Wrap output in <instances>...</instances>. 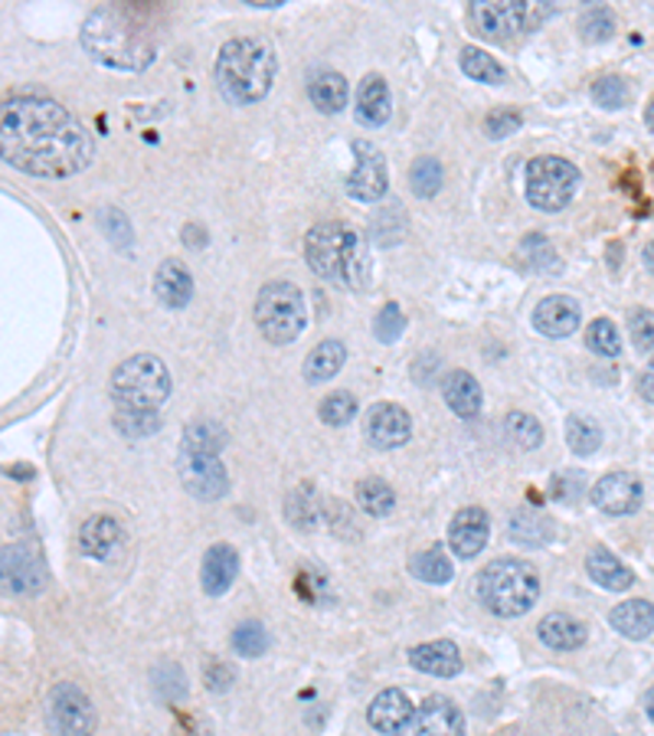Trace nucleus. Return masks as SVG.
<instances>
[{
	"label": "nucleus",
	"instance_id": "1",
	"mask_svg": "<svg viewBox=\"0 0 654 736\" xmlns=\"http://www.w3.org/2000/svg\"><path fill=\"white\" fill-rule=\"evenodd\" d=\"M3 161L30 177L62 181L95 161L89 128L59 102L43 95H13L0 115Z\"/></svg>",
	"mask_w": 654,
	"mask_h": 736
},
{
	"label": "nucleus",
	"instance_id": "2",
	"mask_svg": "<svg viewBox=\"0 0 654 736\" xmlns=\"http://www.w3.org/2000/svg\"><path fill=\"white\" fill-rule=\"evenodd\" d=\"M305 258L318 278L344 285L351 291L367 288L370 281V252L360 233L341 220H328L308 230L305 237Z\"/></svg>",
	"mask_w": 654,
	"mask_h": 736
},
{
	"label": "nucleus",
	"instance_id": "3",
	"mask_svg": "<svg viewBox=\"0 0 654 736\" xmlns=\"http://www.w3.org/2000/svg\"><path fill=\"white\" fill-rule=\"evenodd\" d=\"M278 72V56L272 43L259 36H236L222 43L217 56L219 92L236 105H252L268 95Z\"/></svg>",
	"mask_w": 654,
	"mask_h": 736
},
{
	"label": "nucleus",
	"instance_id": "4",
	"mask_svg": "<svg viewBox=\"0 0 654 736\" xmlns=\"http://www.w3.org/2000/svg\"><path fill=\"white\" fill-rule=\"evenodd\" d=\"M82 46L112 69H145L151 62V39L145 36L141 23H135L118 7L95 10L82 26Z\"/></svg>",
	"mask_w": 654,
	"mask_h": 736
},
{
	"label": "nucleus",
	"instance_id": "5",
	"mask_svg": "<svg viewBox=\"0 0 654 736\" xmlns=\"http://www.w3.org/2000/svg\"><path fill=\"white\" fill-rule=\"evenodd\" d=\"M478 599L497 619L527 616L540 599V573L517 556L494 560L478 573Z\"/></svg>",
	"mask_w": 654,
	"mask_h": 736
},
{
	"label": "nucleus",
	"instance_id": "6",
	"mask_svg": "<svg viewBox=\"0 0 654 736\" xmlns=\"http://www.w3.org/2000/svg\"><path fill=\"white\" fill-rule=\"evenodd\" d=\"M171 370L154 354H135L112 373V400L118 410H151L158 413L171 396Z\"/></svg>",
	"mask_w": 654,
	"mask_h": 736
},
{
	"label": "nucleus",
	"instance_id": "7",
	"mask_svg": "<svg viewBox=\"0 0 654 736\" xmlns=\"http://www.w3.org/2000/svg\"><path fill=\"white\" fill-rule=\"evenodd\" d=\"M305 321H308V311H305V295L298 285L285 278L262 285L255 298V324L268 344H291L295 337H301Z\"/></svg>",
	"mask_w": 654,
	"mask_h": 736
},
{
	"label": "nucleus",
	"instance_id": "8",
	"mask_svg": "<svg viewBox=\"0 0 654 736\" xmlns=\"http://www.w3.org/2000/svg\"><path fill=\"white\" fill-rule=\"evenodd\" d=\"M580 187V171L560 154H540L527 164V200L540 214L563 210Z\"/></svg>",
	"mask_w": 654,
	"mask_h": 736
},
{
	"label": "nucleus",
	"instance_id": "9",
	"mask_svg": "<svg viewBox=\"0 0 654 736\" xmlns=\"http://www.w3.org/2000/svg\"><path fill=\"white\" fill-rule=\"evenodd\" d=\"M46 711H49V721L56 727L59 736H92L95 734V708L92 701L85 698V691L79 685H56L49 691V701H46Z\"/></svg>",
	"mask_w": 654,
	"mask_h": 736
},
{
	"label": "nucleus",
	"instance_id": "10",
	"mask_svg": "<svg viewBox=\"0 0 654 736\" xmlns=\"http://www.w3.org/2000/svg\"><path fill=\"white\" fill-rule=\"evenodd\" d=\"M177 475H181L187 494H194L197 501H219L229 491L226 465L219 462V456H210V452H197V449L181 446Z\"/></svg>",
	"mask_w": 654,
	"mask_h": 736
},
{
	"label": "nucleus",
	"instance_id": "11",
	"mask_svg": "<svg viewBox=\"0 0 654 736\" xmlns=\"http://www.w3.org/2000/svg\"><path fill=\"white\" fill-rule=\"evenodd\" d=\"M527 16H530V3L524 0H474L468 7L471 26L487 39L514 36L517 30L527 26Z\"/></svg>",
	"mask_w": 654,
	"mask_h": 736
},
{
	"label": "nucleus",
	"instance_id": "12",
	"mask_svg": "<svg viewBox=\"0 0 654 736\" xmlns=\"http://www.w3.org/2000/svg\"><path fill=\"white\" fill-rule=\"evenodd\" d=\"M354 161L357 164L347 177V194L364 200V204L380 200L390 187V171H387L383 154L370 141H354Z\"/></svg>",
	"mask_w": 654,
	"mask_h": 736
},
{
	"label": "nucleus",
	"instance_id": "13",
	"mask_svg": "<svg viewBox=\"0 0 654 736\" xmlns=\"http://www.w3.org/2000/svg\"><path fill=\"white\" fill-rule=\"evenodd\" d=\"M642 482L632 472H609L593 485V504L606 514L626 517L642 507Z\"/></svg>",
	"mask_w": 654,
	"mask_h": 736
},
{
	"label": "nucleus",
	"instance_id": "14",
	"mask_svg": "<svg viewBox=\"0 0 654 736\" xmlns=\"http://www.w3.org/2000/svg\"><path fill=\"white\" fill-rule=\"evenodd\" d=\"M364 426H367V439L377 449H400L413 436V419L397 403H377V406H370Z\"/></svg>",
	"mask_w": 654,
	"mask_h": 736
},
{
	"label": "nucleus",
	"instance_id": "15",
	"mask_svg": "<svg viewBox=\"0 0 654 736\" xmlns=\"http://www.w3.org/2000/svg\"><path fill=\"white\" fill-rule=\"evenodd\" d=\"M491 537V517L484 507H461L448 524V547L461 560H474Z\"/></svg>",
	"mask_w": 654,
	"mask_h": 736
},
{
	"label": "nucleus",
	"instance_id": "16",
	"mask_svg": "<svg viewBox=\"0 0 654 736\" xmlns=\"http://www.w3.org/2000/svg\"><path fill=\"white\" fill-rule=\"evenodd\" d=\"M3 579L10 593H36L46 583L43 556L30 547H7L3 550Z\"/></svg>",
	"mask_w": 654,
	"mask_h": 736
},
{
	"label": "nucleus",
	"instance_id": "17",
	"mask_svg": "<svg viewBox=\"0 0 654 736\" xmlns=\"http://www.w3.org/2000/svg\"><path fill=\"white\" fill-rule=\"evenodd\" d=\"M367 721H370L374 731H380L383 736H397L403 734V731L416 721V711H413L410 698H406L400 688H390V691H380V694L370 701Z\"/></svg>",
	"mask_w": 654,
	"mask_h": 736
},
{
	"label": "nucleus",
	"instance_id": "18",
	"mask_svg": "<svg viewBox=\"0 0 654 736\" xmlns=\"http://www.w3.org/2000/svg\"><path fill=\"white\" fill-rule=\"evenodd\" d=\"M583 321L580 304L570 295H550L533 308V327L543 337H570Z\"/></svg>",
	"mask_w": 654,
	"mask_h": 736
},
{
	"label": "nucleus",
	"instance_id": "19",
	"mask_svg": "<svg viewBox=\"0 0 654 736\" xmlns=\"http://www.w3.org/2000/svg\"><path fill=\"white\" fill-rule=\"evenodd\" d=\"M416 736H464V714L445 694H433L416 711Z\"/></svg>",
	"mask_w": 654,
	"mask_h": 736
},
{
	"label": "nucleus",
	"instance_id": "20",
	"mask_svg": "<svg viewBox=\"0 0 654 736\" xmlns=\"http://www.w3.org/2000/svg\"><path fill=\"white\" fill-rule=\"evenodd\" d=\"M354 112L367 128H383L393 115V95L383 76L370 72L360 85H357V99H354Z\"/></svg>",
	"mask_w": 654,
	"mask_h": 736
},
{
	"label": "nucleus",
	"instance_id": "21",
	"mask_svg": "<svg viewBox=\"0 0 654 736\" xmlns=\"http://www.w3.org/2000/svg\"><path fill=\"white\" fill-rule=\"evenodd\" d=\"M239 576V553L229 543H214L200 563V586L207 596H222Z\"/></svg>",
	"mask_w": 654,
	"mask_h": 736
},
{
	"label": "nucleus",
	"instance_id": "22",
	"mask_svg": "<svg viewBox=\"0 0 654 736\" xmlns=\"http://www.w3.org/2000/svg\"><path fill=\"white\" fill-rule=\"evenodd\" d=\"M154 295L164 308H187L194 298V275L181 258H168L154 272Z\"/></svg>",
	"mask_w": 654,
	"mask_h": 736
},
{
	"label": "nucleus",
	"instance_id": "23",
	"mask_svg": "<svg viewBox=\"0 0 654 736\" xmlns=\"http://www.w3.org/2000/svg\"><path fill=\"white\" fill-rule=\"evenodd\" d=\"M122 540H125V530L108 514H95L79 527V547L92 560H108L122 547Z\"/></svg>",
	"mask_w": 654,
	"mask_h": 736
},
{
	"label": "nucleus",
	"instance_id": "24",
	"mask_svg": "<svg viewBox=\"0 0 654 736\" xmlns=\"http://www.w3.org/2000/svg\"><path fill=\"white\" fill-rule=\"evenodd\" d=\"M410 665L423 675H433V678H455L461 671V652L448 639L423 642L410 652Z\"/></svg>",
	"mask_w": 654,
	"mask_h": 736
},
{
	"label": "nucleus",
	"instance_id": "25",
	"mask_svg": "<svg viewBox=\"0 0 654 736\" xmlns=\"http://www.w3.org/2000/svg\"><path fill=\"white\" fill-rule=\"evenodd\" d=\"M537 635H540V642H543L547 648H553V652H576V648L586 645L589 629H586L580 619H573L570 612H550V616L540 619Z\"/></svg>",
	"mask_w": 654,
	"mask_h": 736
},
{
	"label": "nucleus",
	"instance_id": "26",
	"mask_svg": "<svg viewBox=\"0 0 654 736\" xmlns=\"http://www.w3.org/2000/svg\"><path fill=\"white\" fill-rule=\"evenodd\" d=\"M308 95H311V102H314L318 112H324V115H337V112H344L347 102H351V85H347V79H344L341 72H334V69H318V72H311V79H308Z\"/></svg>",
	"mask_w": 654,
	"mask_h": 736
},
{
	"label": "nucleus",
	"instance_id": "27",
	"mask_svg": "<svg viewBox=\"0 0 654 736\" xmlns=\"http://www.w3.org/2000/svg\"><path fill=\"white\" fill-rule=\"evenodd\" d=\"M441 396L448 410L461 419H474L481 413V387L468 370H451L441 383Z\"/></svg>",
	"mask_w": 654,
	"mask_h": 736
},
{
	"label": "nucleus",
	"instance_id": "28",
	"mask_svg": "<svg viewBox=\"0 0 654 736\" xmlns=\"http://www.w3.org/2000/svg\"><path fill=\"white\" fill-rule=\"evenodd\" d=\"M609 625L632 642H642L654 632V606L645 599H629L609 612Z\"/></svg>",
	"mask_w": 654,
	"mask_h": 736
},
{
	"label": "nucleus",
	"instance_id": "29",
	"mask_svg": "<svg viewBox=\"0 0 654 736\" xmlns=\"http://www.w3.org/2000/svg\"><path fill=\"white\" fill-rule=\"evenodd\" d=\"M586 573H589V579H596L603 589H612V593H626L635 583V573L616 553H609L603 547L586 556Z\"/></svg>",
	"mask_w": 654,
	"mask_h": 736
},
{
	"label": "nucleus",
	"instance_id": "30",
	"mask_svg": "<svg viewBox=\"0 0 654 736\" xmlns=\"http://www.w3.org/2000/svg\"><path fill=\"white\" fill-rule=\"evenodd\" d=\"M344 360H347V347L341 341H321L305 360V380L308 383H328L331 377H337Z\"/></svg>",
	"mask_w": 654,
	"mask_h": 736
},
{
	"label": "nucleus",
	"instance_id": "31",
	"mask_svg": "<svg viewBox=\"0 0 654 736\" xmlns=\"http://www.w3.org/2000/svg\"><path fill=\"white\" fill-rule=\"evenodd\" d=\"M458 62H461V72H464L468 79H474V82L501 85V82L507 79V69H504L494 56H487L484 49H478V46H464L461 56H458Z\"/></svg>",
	"mask_w": 654,
	"mask_h": 736
},
{
	"label": "nucleus",
	"instance_id": "32",
	"mask_svg": "<svg viewBox=\"0 0 654 736\" xmlns=\"http://www.w3.org/2000/svg\"><path fill=\"white\" fill-rule=\"evenodd\" d=\"M507 533H510V540H517V543H524V547H540V543L550 540L553 524H550V517H543V514H537V510H517V514L510 517Z\"/></svg>",
	"mask_w": 654,
	"mask_h": 736
},
{
	"label": "nucleus",
	"instance_id": "33",
	"mask_svg": "<svg viewBox=\"0 0 654 736\" xmlns=\"http://www.w3.org/2000/svg\"><path fill=\"white\" fill-rule=\"evenodd\" d=\"M285 514H288V520H291L295 527L311 530V527H318V520H321V514H324V504H321V497L314 494L311 485H305V488H295L288 494V501H285Z\"/></svg>",
	"mask_w": 654,
	"mask_h": 736
},
{
	"label": "nucleus",
	"instance_id": "34",
	"mask_svg": "<svg viewBox=\"0 0 654 736\" xmlns=\"http://www.w3.org/2000/svg\"><path fill=\"white\" fill-rule=\"evenodd\" d=\"M410 570H413L416 579L433 583V586H445V583L455 576V566H451L448 553H445L438 543L436 547H429V550H423V553H416L413 563H410Z\"/></svg>",
	"mask_w": 654,
	"mask_h": 736
},
{
	"label": "nucleus",
	"instance_id": "35",
	"mask_svg": "<svg viewBox=\"0 0 654 736\" xmlns=\"http://www.w3.org/2000/svg\"><path fill=\"white\" fill-rule=\"evenodd\" d=\"M566 446H570L576 456H593V452L603 446V429H599V423L589 419V416L573 413V416L566 419Z\"/></svg>",
	"mask_w": 654,
	"mask_h": 736
},
{
	"label": "nucleus",
	"instance_id": "36",
	"mask_svg": "<svg viewBox=\"0 0 654 736\" xmlns=\"http://www.w3.org/2000/svg\"><path fill=\"white\" fill-rule=\"evenodd\" d=\"M226 442H229L226 429H222L219 423H214V419H194V423L184 429V449H197V452L219 456Z\"/></svg>",
	"mask_w": 654,
	"mask_h": 736
},
{
	"label": "nucleus",
	"instance_id": "37",
	"mask_svg": "<svg viewBox=\"0 0 654 736\" xmlns=\"http://www.w3.org/2000/svg\"><path fill=\"white\" fill-rule=\"evenodd\" d=\"M357 504L370 514V517H387L397 507V491L390 488L383 479H364L357 485Z\"/></svg>",
	"mask_w": 654,
	"mask_h": 736
},
{
	"label": "nucleus",
	"instance_id": "38",
	"mask_svg": "<svg viewBox=\"0 0 654 736\" xmlns=\"http://www.w3.org/2000/svg\"><path fill=\"white\" fill-rule=\"evenodd\" d=\"M504 436L510 439V446H517L520 452H533L543 442V426L530 416V413H510L504 419Z\"/></svg>",
	"mask_w": 654,
	"mask_h": 736
},
{
	"label": "nucleus",
	"instance_id": "39",
	"mask_svg": "<svg viewBox=\"0 0 654 736\" xmlns=\"http://www.w3.org/2000/svg\"><path fill=\"white\" fill-rule=\"evenodd\" d=\"M441 177H445V174H441V164H438L436 158H429V154L416 158L413 168H410V187H413V194L423 197V200L436 197L438 191H441Z\"/></svg>",
	"mask_w": 654,
	"mask_h": 736
},
{
	"label": "nucleus",
	"instance_id": "40",
	"mask_svg": "<svg viewBox=\"0 0 654 736\" xmlns=\"http://www.w3.org/2000/svg\"><path fill=\"white\" fill-rule=\"evenodd\" d=\"M115 426L122 436L128 439H141V436H154L161 429V416L151 410H118L115 413Z\"/></svg>",
	"mask_w": 654,
	"mask_h": 736
},
{
	"label": "nucleus",
	"instance_id": "41",
	"mask_svg": "<svg viewBox=\"0 0 654 736\" xmlns=\"http://www.w3.org/2000/svg\"><path fill=\"white\" fill-rule=\"evenodd\" d=\"M318 416H321V423H328V426H347V423L357 416V396L347 393V390H337V393H331V396L321 400Z\"/></svg>",
	"mask_w": 654,
	"mask_h": 736
},
{
	"label": "nucleus",
	"instance_id": "42",
	"mask_svg": "<svg viewBox=\"0 0 654 736\" xmlns=\"http://www.w3.org/2000/svg\"><path fill=\"white\" fill-rule=\"evenodd\" d=\"M232 648L236 655L242 658H259L268 652V632L262 622H242L236 632H232Z\"/></svg>",
	"mask_w": 654,
	"mask_h": 736
},
{
	"label": "nucleus",
	"instance_id": "43",
	"mask_svg": "<svg viewBox=\"0 0 654 736\" xmlns=\"http://www.w3.org/2000/svg\"><path fill=\"white\" fill-rule=\"evenodd\" d=\"M593 99H596V105L599 108H626L629 102H632V89H629V82L626 79H619V76H603L596 85H593Z\"/></svg>",
	"mask_w": 654,
	"mask_h": 736
},
{
	"label": "nucleus",
	"instance_id": "44",
	"mask_svg": "<svg viewBox=\"0 0 654 736\" xmlns=\"http://www.w3.org/2000/svg\"><path fill=\"white\" fill-rule=\"evenodd\" d=\"M586 344H589V350L599 354V357H619V350H622L619 331H616V324H612L609 318H596V321L589 324Z\"/></svg>",
	"mask_w": 654,
	"mask_h": 736
},
{
	"label": "nucleus",
	"instance_id": "45",
	"mask_svg": "<svg viewBox=\"0 0 654 736\" xmlns=\"http://www.w3.org/2000/svg\"><path fill=\"white\" fill-rule=\"evenodd\" d=\"M580 30H583V39H589V43H603V39H609L612 33H616V13L609 10V7H593L589 13H583V20H580Z\"/></svg>",
	"mask_w": 654,
	"mask_h": 736
},
{
	"label": "nucleus",
	"instance_id": "46",
	"mask_svg": "<svg viewBox=\"0 0 654 736\" xmlns=\"http://www.w3.org/2000/svg\"><path fill=\"white\" fill-rule=\"evenodd\" d=\"M403 331H406V314L400 311V304H397V301L383 304V311H380L377 321H374V334H377V341H380V344H397V341L403 337Z\"/></svg>",
	"mask_w": 654,
	"mask_h": 736
},
{
	"label": "nucleus",
	"instance_id": "47",
	"mask_svg": "<svg viewBox=\"0 0 654 736\" xmlns=\"http://www.w3.org/2000/svg\"><path fill=\"white\" fill-rule=\"evenodd\" d=\"M629 334H632V344L649 354L654 350V311L652 308H635L632 318H629Z\"/></svg>",
	"mask_w": 654,
	"mask_h": 736
},
{
	"label": "nucleus",
	"instance_id": "48",
	"mask_svg": "<svg viewBox=\"0 0 654 736\" xmlns=\"http://www.w3.org/2000/svg\"><path fill=\"white\" fill-rule=\"evenodd\" d=\"M520 128V115L517 112H491L487 122H484V131L491 138H507Z\"/></svg>",
	"mask_w": 654,
	"mask_h": 736
},
{
	"label": "nucleus",
	"instance_id": "49",
	"mask_svg": "<svg viewBox=\"0 0 654 736\" xmlns=\"http://www.w3.org/2000/svg\"><path fill=\"white\" fill-rule=\"evenodd\" d=\"M324 514H328L331 524H337V527H334L337 533H344V537H357V520L347 514V504H344V501H328Z\"/></svg>",
	"mask_w": 654,
	"mask_h": 736
},
{
	"label": "nucleus",
	"instance_id": "50",
	"mask_svg": "<svg viewBox=\"0 0 654 736\" xmlns=\"http://www.w3.org/2000/svg\"><path fill=\"white\" fill-rule=\"evenodd\" d=\"M204 681H207V688H210L214 694H222V691H229V688H232L236 675H232V668H229V665H222V662H207Z\"/></svg>",
	"mask_w": 654,
	"mask_h": 736
},
{
	"label": "nucleus",
	"instance_id": "51",
	"mask_svg": "<svg viewBox=\"0 0 654 736\" xmlns=\"http://www.w3.org/2000/svg\"><path fill=\"white\" fill-rule=\"evenodd\" d=\"M639 390H642V396L654 403V357L649 360V367H645V373H642V380H639Z\"/></svg>",
	"mask_w": 654,
	"mask_h": 736
},
{
	"label": "nucleus",
	"instance_id": "52",
	"mask_svg": "<svg viewBox=\"0 0 654 736\" xmlns=\"http://www.w3.org/2000/svg\"><path fill=\"white\" fill-rule=\"evenodd\" d=\"M645 711H649V721L654 724V688H649V694H645Z\"/></svg>",
	"mask_w": 654,
	"mask_h": 736
},
{
	"label": "nucleus",
	"instance_id": "53",
	"mask_svg": "<svg viewBox=\"0 0 654 736\" xmlns=\"http://www.w3.org/2000/svg\"><path fill=\"white\" fill-rule=\"evenodd\" d=\"M645 265L654 272V240L649 245H645Z\"/></svg>",
	"mask_w": 654,
	"mask_h": 736
},
{
	"label": "nucleus",
	"instance_id": "54",
	"mask_svg": "<svg viewBox=\"0 0 654 736\" xmlns=\"http://www.w3.org/2000/svg\"><path fill=\"white\" fill-rule=\"evenodd\" d=\"M645 125L654 131V99L649 102V108H645Z\"/></svg>",
	"mask_w": 654,
	"mask_h": 736
}]
</instances>
